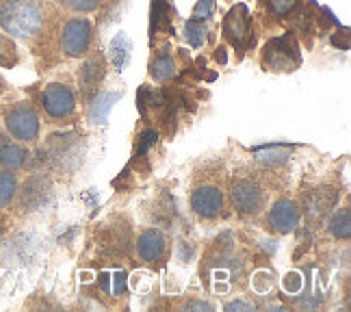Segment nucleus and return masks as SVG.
<instances>
[{"label": "nucleus", "mask_w": 351, "mask_h": 312, "mask_svg": "<svg viewBox=\"0 0 351 312\" xmlns=\"http://www.w3.org/2000/svg\"><path fill=\"white\" fill-rule=\"evenodd\" d=\"M213 9H215V0H197V5L193 9V18L204 22L213 16Z\"/></svg>", "instance_id": "27"}, {"label": "nucleus", "mask_w": 351, "mask_h": 312, "mask_svg": "<svg viewBox=\"0 0 351 312\" xmlns=\"http://www.w3.org/2000/svg\"><path fill=\"white\" fill-rule=\"evenodd\" d=\"M215 59H217L219 63H226V61H228V57H226V50H223V48H219V50H217V54H215Z\"/></svg>", "instance_id": "35"}, {"label": "nucleus", "mask_w": 351, "mask_h": 312, "mask_svg": "<svg viewBox=\"0 0 351 312\" xmlns=\"http://www.w3.org/2000/svg\"><path fill=\"white\" fill-rule=\"evenodd\" d=\"M52 139H55V141H52V145H50V156L55 160L63 163V165L70 158H74L76 163L83 160L80 150H78L80 143H78L76 134H61V137H52Z\"/></svg>", "instance_id": "14"}, {"label": "nucleus", "mask_w": 351, "mask_h": 312, "mask_svg": "<svg viewBox=\"0 0 351 312\" xmlns=\"http://www.w3.org/2000/svg\"><path fill=\"white\" fill-rule=\"evenodd\" d=\"M165 248H167L165 235L160 232V230H156V228L145 230V232L137 241V254H139V259L145 261V263L158 261L160 256L165 254Z\"/></svg>", "instance_id": "12"}, {"label": "nucleus", "mask_w": 351, "mask_h": 312, "mask_svg": "<svg viewBox=\"0 0 351 312\" xmlns=\"http://www.w3.org/2000/svg\"><path fill=\"white\" fill-rule=\"evenodd\" d=\"M52 197V184L46 176H33V178L24 184V191L20 197V204L26 211H37L46 206Z\"/></svg>", "instance_id": "9"}, {"label": "nucleus", "mask_w": 351, "mask_h": 312, "mask_svg": "<svg viewBox=\"0 0 351 312\" xmlns=\"http://www.w3.org/2000/svg\"><path fill=\"white\" fill-rule=\"evenodd\" d=\"M232 202L243 215H254L263 208L265 193L258 187V182H254L250 178H237L232 182Z\"/></svg>", "instance_id": "5"}, {"label": "nucleus", "mask_w": 351, "mask_h": 312, "mask_svg": "<svg viewBox=\"0 0 351 312\" xmlns=\"http://www.w3.org/2000/svg\"><path fill=\"white\" fill-rule=\"evenodd\" d=\"M300 0H269V11L278 18H287L297 9Z\"/></svg>", "instance_id": "25"}, {"label": "nucleus", "mask_w": 351, "mask_h": 312, "mask_svg": "<svg viewBox=\"0 0 351 312\" xmlns=\"http://www.w3.org/2000/svg\"><path fill=\"white\" fill-rule=\"evenodd\" d=\"M330 232L336 239H343V241H347L351 237V211L349 208H343L332 217Z\"/></svg>", "instance_id": "21"}, {"label": "nucleus", "mask_w": 351, "mask_h": 312, "mask_svg": "<svg viewBox=\"0 0 351 312\" xmlns=\"http://www.w3.org/2000/svg\"><path fill=\"white\" fill-rule=\"evenodd\" d=\"M226 310H254V306L252 304H247V302H241V300H237V302H230L226 306Z\"/></svg>", "instance_id": "33"}, {"label": "nucleus", "mask_w": 351, "mask_h": 312, "mask_svg": "<svg viewBox=\"0 0 351 312\" xmlns=\"http://www.w3.org/2000/svg\"><path fill=\"white\" fill-rule=\"evenodd\" d=\"M167 5L165 0H154L152 3V11H150V35H156V31L160 26L167 29Z\"/></svg>", "instance_id": "23"}, {"label": "nucleus", "mask_w": 351, "mask_h": 312, "mask_svg": "<svg viewBox=\"0 0 351 312\" xmlns=\"http://www.w3.org/2000/svg\"><path fill=\"white\" fill-rule=\"evenodd\" d=\"M173 76H176V63L171 59V54L160 52L152 61V78L158 80V83H165V80H171Z\"/></svg>", "instance_id": "19"}, {"label": "nucleus", "mask_w": 351, "mask_h": 312, "mask_svg": "<svg viewBox=\"0 0 351 312\" xmlns=\"http://www.w3.org/2000/svg\"><path fill=\"white\" fill-rule=\"evenodd\" d=\"M7 128L20 141H33L39 134V117L31 104H18L7 113Z\"/></svg>", "instance_id": "3"}, {"label": "nucleus", "mask_w": 351, "mask_h": 312, "mask_svg": "<svg viewBox=\"0 0 351 312\" xmlns=\"http://www.w3.org/2000/svg\"><path fill=\"white\" fill-rule=\"evenodd\" d=\"M0 26L13 37H33L44 26V11L35 0H5L0 5Z\"/></svg>", "instance_id": "1"}, {"label": "nucleus", "mask_w": 351, "mask_h": 312, "mask_svg": "<svg viewBox=\"0 0 351 312\" xmlns=\"http://www.w3.org/2000/svg\"><path fill=\"white\" fill-rule=\"evenodd\" d=\"M336 200H339V191L332 187H319L315 191H310L304 197V211L308 215V219L321 221L323 217L330 213V208L336 204Z\"/></svg>", "instance_id": "8"}, {"label": "nucleus", "mask_w": 351, "mask_h": 312, "mask_svg": "<svg viewBox=\"0 0 351 312\" xmlns=\"http://www.w3.org/2000/svg\"><path fill=\"white\" fill-rule=\"evenodd\" d=\"M254 154L258 160L267 163V165H280V163L289 160L291 156V152L285 145H263V147H256Z\"/></svg>", "instance_id": "20"}, {"label": "nucleus", "mask_w": 351, "mask_h": 312, "mask_svg": "<svg viewBox=\"0 0 351 312\" xmlns=\"http://www.w3.org/2000/svg\"><path fill=\"white\" fill-rule=\"evenodd\" d=\"M16 176L13 173H0V206H7L16 195Z\"/></svg>", "instance_id": "24"}, {"label": "nucleus", "mask_w": 351, "mask_h": 312, "mask_svg": "<svg viewBox=\"0 0 351 312\" xmlns=\"http://www.w3.org/2000/svg\"><path fill=\"white\" fill-rule=\"evenodd\" d=\"M184 37H186V42L191 44L193 48L204 46V42H206V26L202 24L199 20H195V18L186 20V24H184Z\"/></svg>", "instance_id": "22"}, {"label": "nucleus", "mask_w": 351, "mask_h": 312, "mask_svg": "<svg viewBox=\"0 0 351 312\" xmlns=\"http://www.w3.org/2000/svg\"><path fill=\"white\" fill-rule=\"evenodd\" d=\"M130 39L126 37V33H119L113 37V42H111V61L115 65V70L117 72H124V67L128 65L130 61Z\"/></svg>", "instance_id": "17"}, {"label": "nucleus", "mask_w": 351, "mask_h": 312, "mask_svg": "<svg viewBox=\"0 0 351 312\" xmlns=\"http://www.w3.org/2000/svg\"><path fill=\"white\" fill-rule=\"evenodd\" d=\"M223 35L230 39L232 46H243L250 35V13L245 5H237L223 20Z\"/></svg>", "instance_id": "11"}, {"label": "nucleus", "mask_w": 351, "mask_h": 312, "mask_svg": "<svg viewBox=\"0 0 351 312\" xmlns=\"http://www.w3.org/2000/svg\"><path fill=\"white\" fill-rule=\"evenodd\" d=\"M184 310H213V306L206 302H191V304L184 306Z\"/></svg>", "instance_id": "34"}, {"label": "nucleus", "mask_w": 351, "mask_h": 312, "mask_svg": "<svg viewBox=\"0 0 351 312\" xmlns=\"http://www.w3.org/2000/svg\"><path fill=\"white\" fill-rule=\"evenodd\" d=\"M91 44V22L87 18H74L63 26L61 46L67 57H80Z\"/></svg>", "instance_id": "4"}, {"label": "nucleus", "mask_w": 351, "mask_h": 312, "mask_svg": "<svg viewBox=\"0 0 351 312\" xmlns=\"http://www.w3.org/2000/svg\"><path fill=\"white\" fill-rule=\"evenodd\" d=\"M167 3H169V0H167Z\"/></svg>", "instance_id": "36"}, {"label": "nucleus", "mask_w": 351, "mask_h": 312, "mask_svg": "<svg viewBox=\"0 0 351 312\" xmlns=\"http://www.w3.org/2000/svg\"><path fill=\"white\" fill-rule=\"evenodd\" d=\"M302 213L297 208V204L293 200H278L271 213H269V224L274 226V230H278L280 235H289L300 226Z\"/></svg>", "instance_id": "10"}, {"label": "nucleus", "mask_w": 351, "mask_h": 312, "mask_svg": "<svg viewBox=\"0 0 351 312\" xmlns=\"http://www.w3.org/2000/svg\"><path fill=\"white\" fill-rule=\"evenodd\" d=\"M332 44H334L336 48H343V50H349V35H347V31L343 29V37H339V33H336V35L332 37Z\"/></svg>", "instance_id": "32"}, {"label": "nucleus", "mask_w": 351, "mask_h": 312, "mask_svg": "<svg viewBox=\"0 0 351 312\" xmlns=\"http://www.w3.org/2000/svg\"><path fill=\"white\" fill-rule=\"evenodd\" d=\"M42 102H44V108L50 117H67V115H72L74 106H76L72 89L65 85H59V83L46 87Z\"/></svg>", "instance_id": "7"}, {"label": "nucleus", "mask_w": 351, "mask_h": 312, "mask_svg": "<svg viewBox=\"0 0 351 312\" xmlns=\"http://www.w3.org/2000/svg\"><path fill=\"white\" fill-rule=\"evenodd\" d=\"M26 150L13 141H0V167L5 169H18L26 163Z\"/></svg>", "instance_id": "16"}, {"label": "nucleus", "mask_w": 351, "mask_h": 312, "mask_svg": "<svg viewBox=\"0 0 351 312\" xmlns=\"http://www.w3.org/2000/svg\"><path fill=\"white\" fill-rule=\"evenodd\" d=\"M265 65L271 67V70H280V72H291L293 67H297L302 63V54L300 48H297L295 37H291L289 33L271 39L265 46Z\"/></svg>", "instance_id": "2"}, {"label": "nucleus", "mask_w": 351, "mask_h": 312, "mask_svg": "<svg viewBox=\"0 0 351 312\" xmlns=\"http://www.w3.org/2000/svg\"><path fill=\"white\" fill-rule=\"evenodd\" d=\"M104 76V61L102 57H89L83 67H80V74H78V80H80V89H83L85 96H91V93L98 91V83Z\"/></svg>", "instance_id": "13"}, {"label": "nucleus", "mask_w": 351, "mask_h": 312, "mask_svg": "<svg viewBox=\"0 0 351 312\" xmlns=\"http://www.w3.org/2000/svg\"><path fill=\"white\" fill-rule=\"evenodd\" d=\"M191 208L204 219H213L223 208V193L215 184H202L191 193Z\"/></svg>", "instance_id": "6"}, {"label": "nucleus", "mask_w": 351, "mask_h": 312, "mask_svg": "<svg viewBox=\"0 0 351 312\" xmlns=\"http://www.w3.org/2000/svg\"><path fill=\"white\" fill-rule=\"evenodd\" d=\"M98 282H100V289L106 295H113V297L124 293L126 291V284H128L126 274L121 269H117V271H104Z\"/></svg>", "instance_id": "18"}, {"label": "nucleus", "mask_w": 351, "mask_h": 312, "mask_svg": "<svg viewBox=\"0 0 351 312\" xmlns=\"http://www.w3.org/2000/svg\"><path fill=\"white\" fill-rule=\"evenodd\" d=\"M252 289L265 295V293H269L274 289V280L269 278L267 274H256V278H252Z\"/></svg>", "instance_id": "28"}, {"label": "nucleus", "mask_w": 351, "mask_h": 312, "mask_svg": "<svg viewBox=\"0 0 351 312\" xmlns=\"http://www.w3.org/2000/svg\"><path fill=\"white\" fill-rule=\"evenodd\" d=\"M13 63H16V46L11 44V39L0 33V65L11 67Z\"/></svg>", "instance_id": "26"}, {"label": "nucleus", "mask_w": 351, "mask_h": 312, "mask_svg": "<svg viewBox=\"0 0 351 312\" xmlns=\"http://www.w3.org/2000/svg\"><path fill=\"white\" fill-rule=\"evenodd\" d=\"M302 287H304V280H302V276H300V274H289V276L285 278V289H287L291 295L300 293V291H302Z\"/></svg>", "instance_id": "31"}, {"label": "nucleus", "mask_w": 351, "mask_h": 312, "mask_svg": "<svg viewBox=\"0 0 351 312\" xmlns=\"http://www.w3.org/2000/svg\"><path fill=\"white\" fill-rule=\"evenodd\" d=\"M121 98V93H113V91H106V93H98L96 100L91 104V111H89V119L93 124L98 126H104L106 121H109V113L113 104Z\"/></svg>", "instance_id": "15"}, {"label": "nucleus", "mask_w": 351, "mask_h": 312, "mask_svg": "<svg viewBox=\"0 0 351 312\" xmlns=\"http://www.w3.org/2000/svg\"><path fill=\"white\" fill-rule=\"evenodd\" d=\"M98 3L100 0H63V5L74 11H93L98 7Z\"/></svg>", "instance_id": "30"}, {"label": "nucleus", "mask_w": 351, "mask_h": 312, "mask_svg": "<svg viewBox=\"0 0 351 312\" xmlns=\"http://www.w3.org/2000/svg\"><path fill=\"white\" fill-rule=\"evenodd\" d=\"M156 143V132L154 130H145L141 134V139H139V147H137V156H143L147 154V150Z\"/></svg>", "instance_id": "29"}]
</instances>
